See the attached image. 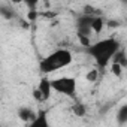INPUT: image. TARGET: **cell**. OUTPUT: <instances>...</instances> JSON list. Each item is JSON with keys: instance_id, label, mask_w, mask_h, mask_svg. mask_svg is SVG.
<instances>
[{"instance_id": "obj_9", "label": "cell", "mask_w": 127, "mask_h": 127, "mask_svg": "<svg viewBox=\"0 0 127 127\" xmlns=\"http://www.w3.org/2000/svg\"><path fill=\"white\" fill-rule=\"evenodd\" d=\"M0 15H2L3 20H15L17 18L15 11L12 9V6H8V5H2V8H0Z\"/></svg>"}, {"instance_id": "obj_3", "label": "cell", "mask_w": 127, "mask_h": 127, "mask_svg": "<svg viewBox=\"0 0 127 127\" xmlns=\"http://www.w3.org/2000/svg\"><path fill=\"white\" fill-rule=\"evenodd\" d=\"M52 88L54 91H57L58 94H63L66 97H73L76 94V88H78V82L75 78L72 76H60V78H54L51 79Z\"/></svg>"}, {"instance_id": "obj_16", "label": "cell", "mask_w": 127, "mask_h": 127, "mask_svg": "<svg viewBox=\"0 0 127 127\" xmlns=\"http://www.w3.org/2000/svg\"><path fill=\"white\" fill-rule=\"evenodd\" d=\"M23 3L29 8V11H36V8L39 5V0H23Z\"/></svg>"}, {"instance_id": "obj_17", "label": "cell", "mask_w": 127, "mask_h": 127, "mask_svg": "<svg viewBox=\"0 0 127 127\" xmlns=\"http://www.w3.org/2000/svg\"><path fill=\"white\" fill-rule=\"evenodd\" d=\"M121 2H123V3H126V5H127V0H121Z\"/></svg>"}, {"instance_id": "obj_1", "label": "cell", "mask_w": 127, "mask_h": 127, "mask_svg": "<svg viewBox=\"0 0 127 127\" xmlns=\"http://www.w3.org/2000/svg\"><path fill=\"white\" fill-rule=\"evenodd\" d=\"M87 49H88V54L93 57L96 66L99 69H105L112 61L117 51L120 49V42L115 37H106V39L97 40Z\"/></svg>"}, {"instance_id": "obj_8", "label": "cell", "mask_w": 127, "mask_h": 127, "mask_svg": "<svg viewBox=\"0 0 127 127\" xmlns=\"http://www.w3.org/2000/svg\"><path fill=\"white\" fill-rule=\"evenodd\" d=\"M112 61H114V63H118V64H121V66L126 69V67H127V54H126V51L120 48V49L117 51V54L114 55ZM112 61H111V63H112Z\"/></svg>"}, {"instance_id": "obj_14", "label": "cell", "mask_w": 127, "mask_h": 127, "mask_svg": "<svg viewBox=\"0 0 127 127\" xmlns=\"http://www.w3.org/2000/svg\"><path fill=\"white\" fill-rule=\"evenodd\" d=\"M111 73L115 76V78H121L123 76V72H124V67L121 66V64H118V63H111Z\"/></svg>"}, {"instance_id": "obj_7", "label": "cell", "mask_w": 127, "mask_h": 127, "mask_svg": "<svg viewBox=\"0 0 127 127\" xmlns=\"http://www.w3.org/2000/svg\"><path fill=\"white\" fill-rule=\"evenodd\" d=\"M103 29H105V20L102 17H99V15H94L93 21H91V30H93V33L100 34Z\"/></svg>"}, {"instance_id": "obj_10", "label": "cell", "mask_w": 127, "mask_h": 127, "mask_svg": "<svg viewBox=\"0 0 127 127\" xmlns=\"http://www.w3.org/2000/svg\"><path fill=\"white\" fill-rule=\"evenodd\" d=\"M117 123L118 124H127V103L121 105L117 111Z\"/></svg>"}, {"instance_id": "obj_13", "label": "cell", "mask_w": 127, "mask_h": 127, "mask_svg": "<svg viewBox=\"0 0 127 127\" xmlns=\"http://www.w3.org/2000/svg\"><path fill=\"white\" fill-rule=\"evenodd\" d=\"M100 76V72H99V67H93L90 69L87 73H85V81L87 82H96Z\"/></svg>"}, {"instance_id": "obj_12", "label": "cell", "mask_w": 127, "mask_h": 127, "mask_svg": "<svg viewBox=\"0 0 127 127\" xmlns=\"http://www.w3.org/2000/svg\"><path fill=\"white\" fill-rule=\"evenodd\" d=\"M70 111L73 112L75 117H84L87 114V108H85L84 103H73L72 108H70Z\"/></svg>"}, {"instance_id": "obj_4", "label": "cell", "mask_w": 127, "mask_h": 127, "mask_svg": "<svg viewBox=\"0 0 127 127\" xmlns=\"http://www.w3.org/2000/svg\"><path fill=\"white\" fill-rule=\"evenodd\" d=\"M17 115H18V118H20L23 123H26V124L30 126L32 121L36 118L37 112H36L33 108H30V106H20L18 111H17Z\"/></svg>"}, {"instance_id": "obj_2", "label": "cell", "mask_w": 127, "mask_h": 127, "mask_svg": "<svg viewBox=\"0 0 127 127\" xmlns=\"http://www.w3.org/2000/svg\"><path fill=\"white\" fill-rule=\"evenodd\" d=\"M72 61H73V55L70 49L58 48L52 51L49 55H46L45 58H42V61L39 63V67L43 75H49V73H54L57 70L67 67L69 64H72Z\"/></svg>"}, {"instance_id": "obj_6", "label": "cell", "mask_w": 127, "mask_h": 127, "mask_svg": "<svg viewBox=\"0 0 127 127\" xmlns=\"http://www.w3.org/2000/svg\"><path fill=\"white\" fill-rule=\"evenodd\" d=\"M30 126H32V127H48L49 123H48V117H46V114H45L43 111H42V112H37L36 118L32 121Z\"/></svg>"}, {"instance_id": "obj_11", "label": "cell", "mask_w": 127, "mask_h": 127, "mask_svg": "<svg viewBox=\"0 0 127 127\" xmlns=\"http://www.w3.org/2000/svg\"><path fill=\"white\" fill-rule=\"evenodd\" d=\"M76 37H78V42L84 46V48H90L93 43H91V34H85V33H79L76 32Z\"/></svg>"}, {"instance_id": "obj_5", "label": "cell", "mask_w": 127, "mask_h": 127, "mask_svg": "<svg viewBox=\"0 0 127 127\" xmlns=\"http://www.w3.org/2000/svg\"><path fill=\"white\" fill-rule=\"evenodd\" d=\"M37 88L42 91L45 100H48V99L51 97V93L54 91L52 84H51V79H48L46 76H42V78H40V81H39V84H37Z\"/></svg>"}, {"instance_id": "obj_15", "label": "cell", "mask_w": 127, "mask_h": 127, "mask_svg": "<svg viewBox=\"0 0 127 127\" xmlns=\"http://www.w3.org/2000/svg\"><path fill=\"white\" fill-rule=\"evenodd\" d=\"M32 96H33V99H34L36 102H45V99H43V94H42V91H40L37 87H34V88H33V91H32Z\"/></svg>"}]
</instances>
